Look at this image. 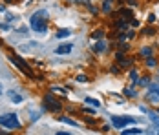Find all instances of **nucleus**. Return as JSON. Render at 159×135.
Masks as SVG:
<instances>
[{"instance_id": "f257e3e1", "label": "nucleus", "mask_w": 159, "mask_h": 135, "mask_svg": "<svg viewBox=\"0 0 159 135\" xmlns=\"http://www.w3.org/2000/svg\"><path fill=\"white\" fill-rule=\"evenodd\" d=\"M48 18V11L46 9H38V11H35L31 15V20H29V24H31V28L37 31L38 35H46V24H44V20Z\"/></svg>"}, {"instance_id": "f03ea898", "label": "nucleus", "mask_w": 159, "mask_h": 135, "mask_svg": "<svg viewBox=\"0 0 159 135\" xmlns=\"http://www.w3.org/2000/svg\"><path fill=\"white\" fill-rule=\"evenodd\" d=\"M0 126L7 128V130H18L20 128V121L15 113H4L0 115Z\"/></svg>"}, {"instance_id": "7ed1b4c3", "label": "nucleus", "mask_w": 159, "mask_h": 135, "mask_svg": "<svg viewBox=\"0 0 159 135\" xmlns=\"http://www.w3.org/2000/svg\"><path fill=\"white\" fill-rule=\"evenodd\" d=\"M137 121L133 117H125V115H113L112 117V126L113 128H125L128 124H135Z\"/></svg>"}, {"instance_id": "20e7f679", "label": "nucleus", "mask_w": 159, "mask_h": 135, "mask_svg": "<svg viewBox=\"0 0 159 135\" xmlns=\"http://www.w3.org/2000/svg\"><path fill=\"white\" fill-rule=\"evenodd\" d=\"M146 99H148V101H152V102H159V86H157V84H152V86L148 88Z\"/></svg>"}, {"instance_id": "39448f33", "label": "nucleus", "mask_w": 159, "mask_h": 135, "mask_svg": "<svg viewBox=\"0 0 159 135\" xmlns=\"http://www.w3.org/2000/svg\"><path fill=\"white\" fill-rule=\"evenodd\" d=\"M44 104H46L48 109H51V111H59V109H61V102H57L51 95H46V97H44Z\"/></svg>"}, {"instance_id": "423d86ee", "label": "nucleus", "mask_w": 159, "mask_h": 135, "mask_svg": "<svg viewBox=\"0 0 159 135\" xmlns=\"http://www.w3.org/2000/svg\"><path fill=\"white\" fill-rule=\"evenodd\" d=\"M71 49H73V44L64 42V44L55 48V55H68V53H71Z\"/></svg>"}, {"instance_id": "0eeeda50", "label": "nucleus", "mask_w": 159, "mask_h": 135, "mask_svg": "<svg viewBox=\"0 0 159 135\" xmlns=\"http://www.w3.org/2000/svg\"><path fill=\"white\" fill-rule=\"evenodd\" d=\"M7 97H9V101H11V102H17V104L24 101L22 95H20V93H17V91H13V89H11V91H7Z\"/></svg>"}, {"instance_id": "6e6552de", "label": "nucleus", "mask_w": 159, "mask_h": 135, "mask_svg": "<svg viewBox=\"0 0 159 135\" xmlns=\"http://www.w3.org/2000/svg\"><path fill=\"white\" fill-rule=\"evenodd\" d=\"M148 119H150V121L159 128V113L157 111H148Z\"/></svg>"}, {"instance_id": "1a4fd4ad", "label": "nucleus", "mask_w": 159, "mask_h": 135, "mask_svg": "<svg viewBox=\"0 0 159 135\" xmlns=\"http://www.w3.org/2000/svg\"><path fill=\"white\" fill-rule=\"evenodd\" d=\"M143 130L141 128H130V130H125L123 132V135H141Z\"/></svg>"}, {"instance_id": "9d476101", "label": "nucleus", "mask_w": 159, "mask_h": 135, "mask_svg": "<svg viewBox=\"0 0 159 135\" xmlns=\"http://www.w3.org/2000/svg\"><path fill=\"white\" fill-rule=\"evenodd\" d=\"M69 35H71L69 29H59V31L55 33V37H57V38H66V37H69Z\"/></svg>"}, {"instance_id": "9b49d317", "label": "nucleus", "mask_w": 159, "mask_h": 135, "mask_svg": "<svg viewBox=\"0 0 159 135\" xmlns=\"http://www.w3.org/2000/svg\"><path fill=\"white\" fill-rule=\"evenodd\" d=\"M84 104H90V106H95V108L101 106V102H99L97 99H92V97H86V99H84Z\"/></svg>"}, {"instance_id": "f8f14e48", "label": "nucleus", "mask_w": 159, "mask_h": 135, "mask_svg": "<svg viewBox=\"0 0 159 135\" xmlns=\"http://www.w3.org/2000/svg\"><path fill=\"white\" fill-rule=\"evenodd\" d=\"M145 133H146V135H159V128H157V126H156V128L150 126V128L145 130Z\"/></svg>"}, {"instance_id": "ddd939ff", "label": "nucleus", "mask_w": 159, "mask_h": 135, "mask_svg": "<svg viewBox=\"0 0 159 135\" xmlns=\"http://www.w3.org/2000/svg\"><path fill=\"white\" fill-rule=\"evenodd\" d=\"M104 48H106V44L101 40V42H97V44H95V48H93V49H95L97 53H101V51H104Z\"/></svg>"}, {"instance_id": "4468645a", "label": "nucleus", "mask_w": 159, "mask_h": 135, "mask_svg": "<svg viewBox=\"0 0 159 135\" xmlns=\"http://www.w3.org/2000/svg\"><path fill=\"white\" fill-rule=\"evenodd\" d=\"M61 122H66V124H71V126H79V124L75 121H71V119H68V117H62L61 119Z\"/></svg>"}, {"instance_id": "2eb2a0df", "label": "nucleus", "mask_w": 159, "mask_h": 135, "mask_svg": "<svg viewBox=\"0 0 159 135\" xmlns=\"http://www.w3.org/2000/svg\"><path fill=\"white\" fill-rule=\"evenodd\" d=\"M141 55H145V57H150V55H152V49H150V48H143V49H141Z\"/></svg>"}, {"instance_id": "dca6fc26", "label": "nucleus", "mask_w": 159, "mask_h": 135, "mask_svg": "<svg viewBox=\"0 0 159 135\" xmlns=\"http://www.w3.org/2000/svg\"><path fill=\"white\" fill-rule=\"evenodd\" d=\"M110 7H112V0H104L102 9H104V11H110Z\"/></svg>"}, {"instance_id": "f3484780", "label": "nucleus", "mask_w": 159, "mask_h": 135, "mask_svg": "<svg viewBox=\"0 0 159 135\" xmlns=\"http://www.w3.org/2000/svg\"><path fill=\"white\" fill-rule=\"evenodd\" d=\"M146 66H148V68H154V66H156V58L148 57V60H146Z\"/></svg>"}, {"instance_id": "a211bd4d", "label": "nucleus", "mask_w": 159, "mask_h": 135, "mask_svg": "<svg viewBox=\"0 0 159 135\" xmlns=\"http://www.w3.org/2000/svg\"><path fill=\"white\" fill-rule=\"evenodd\" d=\"M125 95H126V97H135V91L130 89V88H126V89H125Z\"/></svg>"}, {"instance_id": "6ab92c4d", "label": "nucleus", "mask_w": 159, "mask_h": 135, "mask_svg": "<svg viewBox=\"0 0 159 135\" xmlns=\"http://www.w3.org/2000/svg\"><path fill=\"white\" fill-rule=\"evenodd\" d=\"M102 31H95V33H93V38H102Z\"/></svg>"}, {"instance_id": "aec40b11", "label": "nucleus", "mask_w": 159, "mask_h": 135, "mask_svg": "<svg viewBox=\"0 0 159 135\" xmlns=\"http://www.w3.org/2000/svg\"><path fill=\"white\" fill-rule=\"evenodd\" d=\"M77 81L79 82H86V77H84V75H77Z\"/></svg>"}, {"instance_id": "412c9836", "label": "nucleus", "mask_w": 159, "mask_h": 135, "mask_svg": "<svg viewBox=\"0 0 159 135\" xmlns=\"http://www.w3.org/2000/svg\"><path fill=\"white\" fill-rule=\"evenodd\" d=\"M139 84H141V86H146V84H148V79H141Z\"/></svg>"}, {"instance_id": "4be33fe9", "label": "nucleus", "mask_w": 159, "mask_h": 135, "mask_svg": "<svg viewBox=\"0 0 159 135\" xmlns=\"http://www.w3.org/2000/svg\"><path fill=\"white\" fill-rule=\"evenodd\" d=\"M132 81H133V82L137 81V71H132Z\"/></svg>"}, {"instance_id": "5701e85b", "label": "nucleus", "mask_w": 159, "mask_h": 135, "mask_svg": "<svg viewBox=\"0 0 159 135\" xmlns=\"http://www.w3.org/2000/svg\"><path fill=\"white\" fill-rule=\"evenodd\" d=\"M156 20V15H148V22H154Z\"/></svg>"}, {"instance_id": "b1692460", "label": "nucleus", "mask_w": 159, "mask_h": 135, "mask_svg": "<svg viewBox=\"0 0 159 135\" xmlns=\"http://www.w3.org/2000/svg\"><path fill=\"white\" fill-rule=\"evenodd\" d=\"M55 135H69V133H66V132H57Z\"/></svg>"}, {"instance_id": "393cba45", "label": "nucleus", "mask_w": 159, "mask_h": 135, "mask_svg": "<svg viewBox=\"0 0 159 135\" xmlns=\"http://www.w3.org/2000/svg\"><path fill=\"white\" fill-rule=\"evenodd\" d=\"M71 2H77V4H82V2H86V0H71Z\"/></svg>"}, {"instance_id": "a878e982", "label": "nucleus", "mask_w": 159, "mask_h": 135, "mask_svg": "<svg viewBox=\"0 0 159 135\" xmlns=\"http://www.w3.org/2000/svg\"><path fill=\"white\" fill-rule=\"evenodd\" d=\"M4 93V89H2V84H0V95H2Z\"/></svg>"}, {"instance_id": "bb28decb", "label": "nucleus", "mask_w": 159, "mask_h": 135, "mask_svg": "<svg viewBox=\"0 0 159 135\" xmlns=\"http://www.w3.org/2000/svg\"><path fill=\"white\" fill-rule=\"evenodd\" d=\"M0 135H6V133H4V132H0Z\"/></svg>"}]
</instances>
